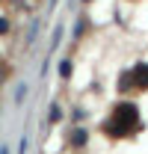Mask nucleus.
I'll return each instance as SVG.
<instances>
[{
	"label": "nucleus",
	"mask_w": 148,
	"mask_h": 154,
	"mask_svg": "<svg viewBox=\"0 0 148 154\" xmlns=\"http://www.w3.org/2000/svg\"><path fill=\"white\" fill-rule=\"evenodd\" d=\"M136 125V107L130 104V101H122L119 107H116V113H113V122H107V134H113V136H125Z\"/></svg>",
	"instance_id": "1"
},
{
	"label": "nucleus",
	"mask_w": 148,
	"mask_h": 154,
	"mask_svg": "<svg viewBox=\"0 0 148 154\" xmlns=\"http://www.w3.org/2000/svg\"><path fill=\"white\" fill-rule=\"evenodd\" d=\"M133 83L148 89V62H136L133 65Z\"/></svg>",
	"instance_id": "2"
},
{
	"label": "nucleus",
	"mask_w": 148,
	"mask_h": 154,
	"mask_svg": "<svg viewBox=\"0 0 148 154\" xmlns=\"http://www.w3.org/2000/svg\"><path fill=\"white\" fill-rule=\"evenodd\" d=\"M71 142H74V145H83V142H86V131H74V134H71Z\"/></svg>",
	"instance_id": "3"
},
{
	"label": "nucleus",
	"mask_w": 148,
	"mask_h": 154,
	"mask_svg": "<svg viewBox=\"0 0 148 154\" xmlns=\"http://www.w3.org/2000/svg\"><path fill=\"white\" fill-rule=\"evenodd\" d=\"M59 74H62V77L71 74V62H68V59H65V62H59Z\"/></svg>",
	"instance_id": "4"
},
{
	"label": "nucleus",
	"mask_w": 148,
	"mask_h": 154,
	"mask_svg": "<svg viewBox=\"0 0 148 154\" xmlns=\"http://www.w3.org/2000/svg\"><path fill=\"white\" fill-rule=\"evenodd\" d=\"M6 33H9V18L0 15V36H6Z\"/></svg>",
	"instance_id": "5"
}]
</instances>
